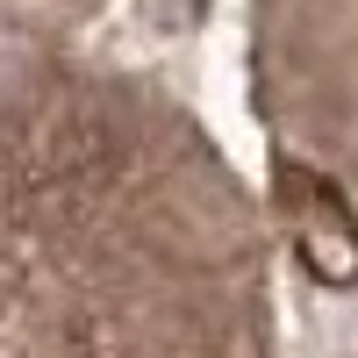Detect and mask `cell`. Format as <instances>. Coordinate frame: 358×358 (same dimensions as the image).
I'll return each mask as SVG.
<instances>
[{
	"instance_id": "obj_1",
	"label": "cell",
	"mask_w": 358,
	"mask_h": 358,
	"mask_svg": "<svg viewBox=\"0 0 358 358\" xmlns=\"http://www.w3.org/2000/svg\"><path fill=\"white\" fill-rule=\"evenodd\" d=\"M280 194H287L294 258H301L322 287H358V215H351V201L308 165H287Z\"/></svg>"
}]
</instances>
